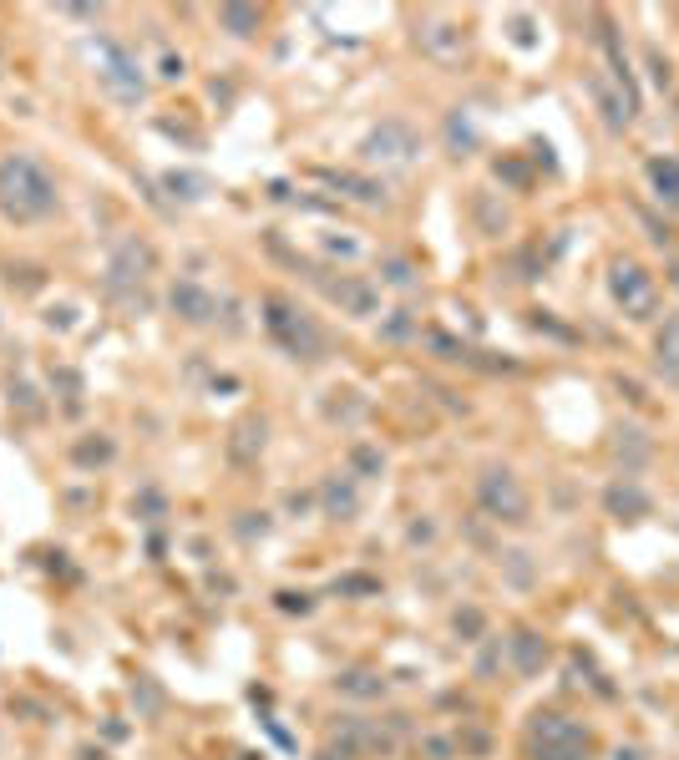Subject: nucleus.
I'll return each instance as SVG.
<instances>
[{"label": "nucleus", "mask_w": 679, "mask_h": 760, "mask_svg": "<svg viewBox=\"0 0 679 760\" xmlns=\"http://www.w3.org/2000/svg\"><path fill=\"white\" fill-rule=\"evenodd\" d=\"M649 183H654V193H659L664 203L679 208V158H654V163H649Z\"/></svg>", "instance_id": "6ab92c4d"}, {"label": "nucleus", "mask_w": 679, "mask_h": 760, "mask_svg": "<svg viewBox=\"0 0 679 760\" xmlns=\"http://www.w3.org/2000/svg\"><path fill=\"white\" fill-rule=\"evenodd\" d=\"M132 700H137L147 715H158V710H163V695H158V690H153V684H147V679H137V684H132Z\"/></svg>", "instance_id": "cd10ccee"}, {"label": "nucleus", "mask_w": 679, "mask_h": 760, "mask_svg": "<svg viewBox=\"0 0 679 760\" xmlns=\"http://www.w3.org/2000/svg\"><path fill=\"white\" fill-rule=\"evenodd\" d=\"M97 76H102V87H107L112 102H122V107H137V102H142V66H137V56H132L127 46L102 41V46H97Z\"/></svg>", "instance_id": "39448f33"}, {"label": "nucleus", "mask_w": 679, "mask_h": 760, "mask_svg": "<svg viewBox=\"0 0 679 760\" xmlns=\"http://www.w3.org/2000/svg\"><path fill=\"white\" fill-rule=\"evenodd\" d=\"M381 279H386L391 289H416V269H411L406 259H386V264H381Z\"/></svg>", "instance_id": "a878e982"}, {"label": "nucleus", "mask_w": 679, "mask_h": 760, "mask_svg": "<svg viewBox=\"0 0 679 760\" xmlns=\"http://www.w3.org/2000/svg\"><path fill=\"white\" fill-rule=\"evenodd\" d=\"M259 21H264L259 6H223V11H218V26L229 31V36H254Z\"/></svg>", "instance_id": "aec40b11"}, {"label": "nucleus", "mask_w": 679, "mask_h": 760, "mask_svg": "<svg viewBox=\"0 0 679 760\" xmlns=\"http://www.w3.org/2000/svg\"><path fill=\"white\" fill-rule=\"evenodd\" d=\"M335 750L340 755H375V750H391V735H381V730H375V725H365V720H340L335 725Z\"/></svg>", "instance_id": "9b49d317"}, {"label": "nucleus", "mask_w": 679, "mask_h": 760, "mask_svg": "<svg viewBox=\"0 0 679 760\" xmlns=\"http://www.w3.org/2000/svg\"><path fill=\"white\" fill-rule=\"evenodd\" d=\"M649 71H654V82H659V87H669V82H674V71H669V61H664L659 51H649Z\"/></svg>", "instance_id": "7c9ffc66"}, {"label": "nucleus", "mask_w": 679, "mask_h": 760, "mask_svg": "<svg viewBox=\"0 0 679 760\" xmlns=\"http://www.w3.org/2000/svg\"><path fill=\"white\" fill-rule=\"evenodd\" d=\"M609 289H614V299L624 304V315H629V320H649V315H654V304H659V284H654V274H649L644 264H634V259H619V264H614Z\"/></svg>", "instance_id": "0eeeda50"}, {"label": "nucleus", "mask_w": 679, "mask_h": 760, "mask_svg": "<svg viewBox=\"0 0 679 760\" xmlns=\"http://www.w3.org/2000/svg\"><path fill=\"white\" fill-rule=\"evenodd\" d=\"M77 467H102V462H112V441L107 436H97V441H77Z\"/></svg>", "instance_id": "393cba45"}, {"label": "nucleus", "mask_w": 679, "mask_h": 760, "mask_svg": "<svg viewBox=\"0 0 679 760\" xmlns=\"http://www.w3.org/2000/svg\"><path fill=\"white\" fill-rule=\"evenodd\" d=\"M507 644H512V664H517L522 674H538V669L548 664V644H543L533 629H517Z\"/></svg>", "instance_id": "dca6fc26"}, {"label": "nucleus", "mask_w": 679, "mask_h": 760, "mask_svg": "<svg viewBox=\"0 0 679 760\" xmlns=\"http://www.w3.org/2000/svg\"><path fill=\"white\" fill-rule=\"evenodd\" d=\"M350 467H355L360 477H381V472H386V456H381V446H355V451H350Z\"/></svg>", "instance_id": "b1692460"}, {"label": "nucleus", "mask_w": 679, "mask_h": 760, "mask_svg": "<svg viewBox=\"0 0 679 760\" xmlns=\"http://www.w3.org/2000/svg\"><path fill=\"white\" fill-rule=\"evenodd\" d=\"M654 370L664 386H679V315H669L654 335Z\"/></svg>", "instance_id": "ddd939ff"}, {"label": "nucleus", "mask_w": 679, "mask_h": 760, "mask_svg": "<svg viewBox=\"0 0 679 760\" xmlns=\"http://www.w3.org/2000/svg\"><path fill=\"white\" fill-rule=\"evenodd\" d=\"M446 142L457 147V158H462V152H472V147H477V132H472L467 112H451V117H446Z\"/></svg>", "instance_id": "5701e85b"}, {"label": "nucleus", "mask_w": 679, "mask_h": 760, "mask_svg": "<svg viewBox=\"0 0 679 760\" xmlns=\"http://www.w3.org/2000/svg\"><path fill=\"white\" fill-rule=\"evenodd\" d=\"M330 188L360 198V203H386V183H370V178H355V173H320Z\"/></svg>", "instance_id": "a211bd4d"}, {"label": "nucleus", "mask_w": 679, "mask_h": 760, "mask_svg": "<svg viewBox=\"0 0 679 760\" xmlns=\"http://www.w3.org/2000/svg\"><path fill=\"white\" fill-rule=\"evenodd\" d=\"M527 750H533V760H593V735L578 720L548 710L527 725Z\"/></svg>", "instance_id": "f03ea898"}, {"label": "nucleus", "mask_w": 679, "mask_h": 760, "mask_svg": "<svg viewBox=\"0 0 679 760\" xmlns=\"http://www.w3.org/2000/svg\"><path fill=\"white\" fill-rule=\"evenodd\" d=\"M158 254L153 244H142V239H122L112 249V264H107V289H137L147 274H153Z\"/></svg>", "instance_id": "6e6552de"}, {"label": "nucleus", "mask_w": 679, "mask_h": 760, "mask_svg": "<svg viewBox=\"0 0 679 760\" xmlns=\"http://www.w3.org/2000/svg\"><path fill=\"white\" fill-rule=\"evenodd\" d=\"M477 502H482V512L497 517V522H527V512H533V502H527V487H522L507 467H487V472H482Z\"/></svg>", "instance_id": "423d86ee"}, {"label": "nucleus", "mask_w": 679, "mask_h": 760, "mask_svg": "<svg viewBox=\"0 0 679 760\" xmlns=\"http://www.w3.org/2000/svg\"><path fill=\"white\" fill-rule=\"evenodd\" d=\"M497 178H507V183L522 188V183H527V168H522V163H497Z\"/></svg>", "instance_id": "2f4dec72"}, {"label": "nucleus", "mask_w": 679, "mask_h": 760, "mask_svg": "<svg viewBox=\"0 0 679 760\" xmlns=\"http://www.w3.org/2000/svg\"><path fill=\"white\" fill-rule=\"evenodd\" d=\"M264 431H269V426H264V421H254V416H249V421H239V431H234L229 451L239 456V462H249L254 451H264Z\"/></svg>", "instance_id": "412c9836"}, {"label": "nucleus", "mask_w": 679, "mask_h": 760, "mask_svg": "<svg viewBox=\"0 0 679 760\" xmlns=\"http://www.w3.org/2000/svg\"><path fill=\"white\" fill-rule=\"evenodd\" d=\"M603 507H609V517H624V522H639V517H649V492L634 482V477H619L609 492H603Z\"/></svg>", "instance_id": "f8f14e48"}, {"label": "nucleus", "mask_w": 679, "mask_h": 760, "mask_svg": "<svg viewBox=\"0 0 679 760\" xmlns=\"http://www.w3.org/2000/svg\"><path fill=\"white\" fill-rule=\"evenodd\" d=\"M614 760H644V750H634V745L624 750V745H619V755H614Z\"/></svg>", "instance_id": "72a5a7b5"}, {"label": "nucleus", "mask_w": 679, "mask_h": 760, "mask_svg": "<svg viewBox=\"0 0 679 760\" xmlns=\"http://www.w3.org/2000/svg\"><path fill=\"white\" fill-rule=\"evenodd\" d=\"M0 213L11 223H36L56 213V183L36 158H6L0 163Z\"/></svg>", "instance_id": "f257e3e1"}, {"label": "nucleus", "mask_w": 679, "mask_h": 760, "mask_svg": "<svg viewBox=\"0 0 679 760\" xmlns=\"http://www.w3.org/2000/svg\"><path fill=\"white\" fill-rule=\"evenodd\" d=\"M284 614H310V593H279Z\"/></svg>", "instance_id": "c756f323"}, {"label": "nucleus", "mask_w": 679, "mask_h": 760, "mask_svg": "<svg viewBox=\"0 0 679 760\" xmlns=\"http://www.w3.org/2000/svg\"><path fill=\"white\" fill-rule=\"evenodd\" d=\"M457 634H467V639L482 634V614H477V608H462V614H457Z\"/></svg>", "instance_id": "c85d7f7f"}, {"label": "nucleus", "mask_w": 679, "mask_h": 760, "mask_svg": "<svg viewBox=\"0 0 679 760\" xmlns=\"http://www.w3.org/2000/svg\"><path fill=\"white\" fill-rule=\"evenodd\" d=\"M381 335H386V340H411V335H416V315H411V310H396V315L381 325Z\"/></svg>", "instance_id": "bb28decb"}, {"label": "nucleus", "mask_w": 679, "mask_h": 760, "mask_svg": "<svg viewBox=\"0 0 679 760\" xmlns=\"http://www.w3.org/2000/svg\"><path fill=\"white\" fill-rule=\"evenodd\" d=\"M421 46H426L431 56H441V61H451V56H462V51H467V36H462V26H446V21H431V26H421Z\"/></svg>", "instance_id": "4468645a"}, {"label": "nucleus", "mask_w": 679, "mask_h": 760, "mask_svg": "<svg viewBox=\"0 0 679 760\" xmlns=\"http://www.w3.org/2000/svg\"><path fill=\"white\" fill-rule=\"evenodd\" d=\"M325 294L340 304L345 315H360V320L381 310V289H375L370 279H355V274H345V279H330V284H325Z\"/></svg>", "instance_id": "1a4fd4ad"}, {"label": "nucleus", "mask_w": 679, "mask_h": 760, "mask_svg": "<svg viewBox=\"0 0 679 760\" xmlns=\"http://www.w3.org/2000/svg\"><path fill=\"white\" fill-rule=\"evenodd\" d=\"M168 304H173V315L188 320V325H208V320L218 315V299H213L203 284H193V279H178L173 294H168Z\"/></svg>", "instance_id": "9d476101"}, {"label": "nucleus", "mask_w": 679, "mask_h": 760, "mask_svg": "<svg viewBox=\"0 0 679 760\" xmlns=\"http://www.w3.org/2000/svg\"><path fill=\"white\" fill-rule=\"evenodd\" d=\"M320 502H325V512H330V517H355V512H360V492H355V482H350V477H325Z\"/></svg>", "instance_id": "2eb2a0df"}, {"label": "nucleus", "mask_w": 679, "mask_h": 760, "mask_svg": "<svg viewBox=\"0 0 679 760\" xmlns=\"http://www.w3.org/2000/svg\"><path fill=\"white\" fill-rule=\"evenodd\" d=\"M163 188H168L173 198L193 203V198H203V193H208V178H198V173H168V178H163Z\"/></svg>", "instance_id": "4be33fe9"}, {"label": "nucleus", "mask_w": 679, "mask_h": 760, "mask_svg": "<svg viewBox=\"0 0 679 760\" xmlns=\"http://www.w3.org/2000/svg\"><path fill=\"white\" fill-rule=\"evenodd\" d=\"M360 152H365V163L406 168V163H416V158H421V132H416L411 122L391 117V122H381V127H370V132H365Z\"/></svg>", "instance_id": "20e7f679"}, {"label": "nucleus", "mask_w": 679, "mask_h": 760, "mask_svg": "<svg viewBox=\"0 0 679 760\" xmlns=\"http://www.w3.org/2000/svg\"><path fill=\"white\" fill-rule=\"evenodd\" d=\"M77 760H112V755H102V750H82Z\"/></svg>", "instance_id": "f704fd0d"}, {"label": "nucleus", "mask_w": 679, "mask_h": 760, "mask_svg": "<svg viewBox=\"0 0 679 760\" xmlns=\"http://www.w3.org/2000/svg\"><path fill=\"white\" fill-rule=\"evenodd\" d=\"M674 284H679V269H674Z\"/></svg>", "instance_id": "c9c22d12"}, {"label": "nucleus", "mask_w": 679, "mask_h": 760, "mask_svg": "<svg viewBox=\"0 0 679 760\" xmlns=\"http://www.w3.org/2000/svg\"><path fill=\"white\" fill-rule=\"evenodd\" d=\"M163 76L173 82V76H183V56H163Z\"/></svg>", "instance_id": "473e14b6"}, {"label": "nucleus", "mask_w": 679, "mask_h": 760, "mask_svg": "<svg viewBox=\"0 0 679 760\" xmlns=\"http://www.w3.org/2000/svg\"><path fill=\"white\" fill-rule=\"evenodd\" d=\"M335 690L350 695V700H381V695H386V679L370 674V669H345V674L335 679Z\"/></svg>", "instance_id": "f3484780"}, {"label": "nucleus", "mask_w": 679, "mask_h": 760, "mask_svg": "<svg viewBox=\"0 0 679 760\" xmlns=\"http://www.w3.org/2000/svg\"><path fill=\"white\" fill-rule=\"evenodd\" d=\"M264 325H269V335L294 355V360H320L325 355V335H320V325L310 320V315H299V310H289L284 299H269L264 304Z\"/></svg>", "instance_id": "7ed1b4c3"}]
</instances>
